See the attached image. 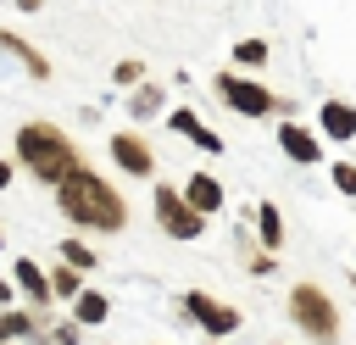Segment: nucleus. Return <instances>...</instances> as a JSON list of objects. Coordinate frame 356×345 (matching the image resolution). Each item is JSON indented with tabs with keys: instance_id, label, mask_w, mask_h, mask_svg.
<instances>
[{
	"instance_id": "f257e3e1",
	"label": "nucleus",
	"mask_w": 356,
	"mask_h": 345,
	"mask_svg": "<svg viewBox=\"0 0 356 345\" xmlns=\"http://www.w3.org/2000/svg\"><path fill=\"white\" fill-rule=\"evenodd\" d=\"M56 200H61V211L72 217V223H83V228H122V217H128V206H122V195L106 184V178H95V172H67L61 178V189H56Z\"/></svg>"
},
{
	"instance_id": "f03ea898",
	"label": "nucleus",
	"mask_w": 356,
	"mask_h": 345,
	"mask_svg": "<svg viewBox=\"0 0 356 345\" xmlns=\"http://www.w3.org/2000/svg\"><path fill=\"white\" fill-rule=\"evenodd\" d=\"M17 150H22V161L39 172V178H67V172H78V156H72V145H67V134L61 128H50V122H28L22 134H17Z\"/></svg>"
},
{
	"instance_id": "7ed1b4c3",
	"label": "nucleus",
	"mask_w": 356,
	"mask_h": 345,
	"mask_svg": "<svg viewBox=\"0 0 356 345\" xmlns=\"http://www.w3.org/2000/svg\"><path fill=\"white\" fill-rule=\"evenodd\" d=\"M289 312H295V323H300L312 339H334V334H339V312H334V300H328L317 284H295V289H289Z\"/></svg>"
},
{
	"instance_id": "20e7f679",
	"label": "nucleus",
	"mask_w": 356,
	"mask_h": 345,
	"mask_svg": "<svg viewBox=\"0 0 356 345\" xmlns=\"http://www.w3.org/2000/svg\"><path fill=\"white\" fill-rule=\"evenodd\" d=\"M156 217H161V228H167L172 239H195V234L206 228V217H200L189 200H178V189H156Z\"/></svg>"
},
{
	"instance_id": "39448f33",
	"label": "nucleus",
	"mask_w": 356,
	"mask_h": 345,
	"mask_svg": "<svg viewBox=\"0 0 356 345\" xmlns=\"http://www.w3.org/2000/svg\"><path fill=\"white\" fill-rule=\"evenodd\" d=\"M217 95H222L234 111H245V117H261V111H273V106H278L261 83H245V78H234V72H222V78H217Z\"/></svg>"
},
{
	"instance_id": "423d86ee",
	"label": "nucleus",
	"mask_w": 356,
	"mask_h": 345,
	"mask_svg": "<svg viewBox=\"0 0 356 345\" xmlns=\"http://www.w3.org/2000/svg\"><path fill=\"white\" fill-rule=\"evenodd\" d=\"M184 306H189V317H195L200 328H211V334H234V328H239V312L222 306V300H211V295H200V289H195Z\"/></svg>"
},
{
	"instance_id": "0eeeda50",
	"label": "nucleus",
	"mask_w": 356,
	"mask_h": 345,
	"mask_svg": "<svg viewBox=\"0 0 356 345\" xmlns=\"http://www.w3.org/2000/svg\"><path fill=\"white\" fill-rule=\"evenodd\" d=\"M111 156H117V167L134 172V178H150V172H156V156H150V145H145L139 134H117V139H111Z\"/></svg>"
},
{
	"instance_id": "6e6552de",
	"label": "nucleus",
	"mask_w": 356,
	"mask_h": 345,
	"mask_svg": "<svg viewBox=\"0 0 356 345\" xmlns=\"http://www.w3.org/2000/svg\"><path fill=\"white\" fill-rule=\"evenodd\" d=\"M172 134H184V139H195L200 150H222V139H217V134H211V128H206V122H200L195 111H172Z\"/></svg>"
},
{
	"instance_id": "1a4fd4ad",
	"label": "nucleus",
	"mask_w": 356,
	"mask_h": 345,
	"mask_svg": "<svg viewBox=\"0 0 356 345\" xmlns=\"http://www.w3.org/2000/svg\"><path fill=\"white\" fill-rule=\"evenodd\" d=\"M189 206H195L200 217L217 211V206H222V184H217L211 172H195V178H189Z\"/></svg>"
},
{
	"instance_id": "9d476101",
	"label": "nucleus",
	"mask_w": 356,
	"mask_h": 345,
	"mask_svg": "<svg viewBox=\"0 0 356 345\" xmlns=\"http://www.w3.org/2000/svg\"><path fill=\"white\" fill-rule=\"evenodd\" d=\"M278 145H284V150H289L295 161H317V156H323V145H317V139H312L306 128H295V122H284V134H278Z\"/></svg>"
},
{
	"instance_id": "9b49d317",
	"label": "nucleus",
	"mask_w": 356,
	"mask_h": 345,
	"mask_svg": "<svg viewBox=\"0 0 356 345\" xmlns=\"http://www.w3.org/2000/svg\"><path fill=\"white\" fill-rule=\"evenodd\" d=\"M323 128H328L334 139H350V134H356V111H350L345 100H328V106H323Z\"/></svg>"
},
{
	"instance_id": "f8f14e48",
	"label": "nucleus",
	"mask_w": 356,
	"mask_h": 345,
	"mask_svg": "<svg viewBox=\"0 0 356 345\" xmlns=\"http://www.w3.org/2000/svg\"><path fill=\"white\" fill-rule=\"evenodd\" d=\"M0 50H11V56H22V67H28L33 78H44V72H50V67H44V56H39L33 45H22L17 33H6V28H0Z\"/></svg>"
},
{
	"instance_id": "ddd939ff",
	"label": "nucleus",
	"mask_w": 356,
	"mask_h": 345,
	"mask_svg": "<svg viewBox=\"0 0 356 345\" xmlns=\"http://www.w3.org/2000/svg\"><path fill=\"white\" fill-rule=\"evenodd\" d=\"M11 278H17V284H22V289H28V295H39V300H44V295H50V284H44V273H39V267H33V262H28V256H22V262H17V273H11Z\"/></svg>"
},
{
	"instance_id": "4468645a",
	"label": "nucleus",
	"mask_w": 356,
	"mask_h": 345,
	"mask_svg": "<svg viewBox=\"0 0 356 345\" xmlns=\"http://www.w3.org/2000/svg\"><path fill=\"white\" fill-rule=\"evenodd\" d=\"M234 61H239V67H261V61H267V45H261V39H239Z\"/></svg>"
},
{
	"instance_id": "2eb2a0df",
	"label": "nucleus",
	"mask_w": 356,
	"mask_h": 345,
	"mask_svg": "<svg viewBox=\"0 0 356 345\" xmlns=\"http://www.w3.org/2000/svg\"><path fill=\"white\" fill-rule=\"evenodd\" d=\"M256 223H261V239H267V245H278V239H284V217H278L273 206H261V211H256Z\"/></svg>"
},
{
	"instance_id": "dca6fc26",
	"label": "nucleus",
	"mask_w": 356,
	"mask_h": 345,
	"mask_svg": "<svg viewBox=\"0 0 356 345\" xmlns=\"http://www.w3.org/2000/svg\"><path fill=\"white\" fill-rule=\"evenodd\" d=\"M50 295H78V273H72L67 262H61V267L50 273Z\"/></svg>"
},
{
	"instance_id": "f3484780",
	"label": "nucleus",
	"mask_w": 356,
	"mask_h": 345,
	"mask_svg": "<svg viewBox=\"0 0 356 345\" xmlns=\"http://www.w3.org/2000/svg\"><path fill=\"white\" fill-rule=\"evenodd\" d=\"M106 317V295H78V323H100Z\"/></svg>"
},
{
	"instance_id": "a211bd4d",
	"label": "nucleus",
	"mask_w": 356,
	"mask_h": 345,
	"mask_svg": "<svg viewBox=\"0 0 356 345\" xmlns=\"http://www.w3.org/2000/svg\"><path fill=\"white\" fill-rule=\"evenodd\" d=\"M61 262H72V267H89L95 256H89V245H78V239H61Z\"/></svg>"
},
{
	"instance_id": "6ab92c4d",
	"label": "nucleus",
	"mask_w": 356,
	"mask_h": 345,
	"mask_svg": "<svg viewBox=\"0 0 356 345\" xmlns=\"http://www.w3.org/2000/svg\"><path fill=\"white\" fill-rule=\"evenodd\" d=\"M128 106H134V111H139V117H150V111H156V106H161V89H139V95H134V100H128Z\"/></svg>"
},
{
	"instance_id": "aec40b11",
	"label": "nucleus",
	"mask_w": 356,
	"mask_h": 345,
	"mask_svg": "<svg viewBox=\"0 0 356 345\" xmlns=\"http://www.w3.org/2000/svg\"><path fill=\"white\" fill-rule=\"evenodd\" d=\"M11 334H28V317L22 312H0V339H11Z\"/></svg>"
},
{
	"instance_id": "412c9836",
	"label": "nucleus",
	"mask_w": 356,
	"mask_h": 345,
	"mask_svg": "<svg viewBox=\"0 0 356 345\" xmlns=\"http://www.w3.org/2000/svg\"><path fill=\"white\" fill-rule=\"evenodd\" d=\"M334 184H339V195H356V167H334Z\"/></svg>"
},
{
	"instance_id": "4be33fe9",
	"label": "nucleus",
	"mask_w": 356,
	"mask_h": 345,
	"mask_svg": "<svg viewBox=\"0 0 356 345\" xmlns=\"http://www.w3.org/2000/svg\"><path fill=\"white\" fill-rule=\"evenodd\" d=\"M6 184H11V167H6V161H0V189H6Z\"/></svg>"
},
{
	"instance_id": "5701e85b",
	"label": "nucleus",
	"mask_w": 356,
	"mask_h": 345,
	"mask_svg": "<svg viewBox=\"0 0 356 345\" xmlns=\"http://www.w3.org/2000/svg\"><path fill=\"white\" fill-rule=\"evenodd\" d=\"M6 295H11V284H6V278H0V300H6Z\"/></svg>"
}]
</instances>
